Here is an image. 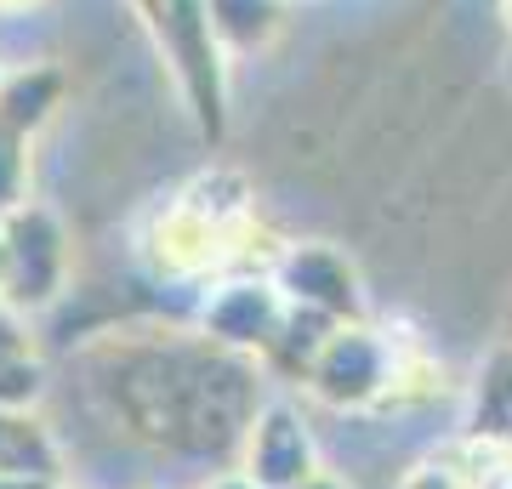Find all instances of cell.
<instances>
[{"label": "cell", "mask_w": 512, "mask_h": 489, "mask_svg": "<svg viewBox=\"0 0 512 489\" xmlns=\"http://www.w3.org/2000/svg\"><path fill=\"white\" fill-rule=\"evenodd\" d=\"M399 347L393 336L370 325H336L325 336V347L308 364V387L313 399H325L330 410H370V404H393L399 387Z\"/></svg>", "instance_id": "1"}, {"label": "cell", "mask_w": 512, "mask_h": 489, "mask_svg": "<svg viewBox=\"0 0 512 489\" xmlns=\"http://www.w3.org/2000/svg\"><path fill=\"white\" fill-rule=\"evenodd\" d=\"M285 308H308L319 319H336V325H353L365 296H359V273L353 262L336 245H291L279 256V273H274Z\"/></svg>", "instance_id": "2"}, {"label": "cell", "mask_w": 512, "mask_h": 489, "mask_svg": "<svg viewBox=\"0 0 512 489\" xmlns=\"http://www.w3.org/2000/svg\"><path fill=\"white\" fill-rule=\"evenodd\" d=\"M63 268H69V245H63V228H57L46 211H18L12 228H6V302L18 308H46L63 285Z\"/></svg>", "instance_id": "3"}, {"label": "cell", "mask_w": 512, "mask_h": 489, "mask_svg": "<svg viewBox=\"0 0 512 489\" xmlns=\"http://www.w3.org/2000/svg\"><path fill=\"white\" fill-rule=\"evenodd\" d=\"M313 472H319V444H313L308 421L291 404L256 410V421L245 427V478L256 489H296Z\"/></svg>", "instance_id": "4"}, {"label": "cell", "mask_w": 512, "mask_h": 489, "mask_svg": "<svg viewBox=\"0 0 512 489\" xmlns=\"http://www.w3.org/2000/svg\"><path fill=\"white\" fill-rule=\"evenodd\" d=\"M285 325V296L274 279H228L205 302V336L217 347H274Z\"/></svg>", "instance_id": "5"}, {"label": "cell", "mask_w": 512, "mask_h": 489, "mask_svg": "<svg viewBox=\"0 0 512 489\" xmlns=\"http://www.w3.org/2000/svg\"><path fill=\"white\" fill-rule=\"evenodd\" d=\"M467 438L512 455V342H501L478 364L473 404H467Z\"/></svg>", "instance_id": "6"}, {"label": "cell", "mask_w": 512, "mask_h": 489, "mask_svg": "<svg viewBox=\"0 0 512 489\" xmlns=\"http://www.w3.org/2000/svg\"><path fill=\"white\" fill-rule=\"evenodd\" d=\"M222 52H262L285 29V0H205Z\"/></svg>", "instance_id": "7"}, {"label": "cell", "mask_w": 512, "mask_h": 489, "mask_svg": "<svg viewBox=\"0 0 512 489\" xmlns=\"http://www.w3.org/2000/svg\"><path fill=\"white\" fill-rule=\"evenodd\" d=\"M490 444H478V438H461L456 450H433L427 461L404 472L399 489H490L484 478V461H490Z\"/></svg>", "instance_id": "8"}, {"label": "cell", "mask_w": 512, "mask_h": 489, "mask_svg": "<svg viewBox=\"0 0 512 489\" xmlns=\"http://www.w3.org/2000/svg\"><path fill=\"white\" fill-rule=\"evenodd\" d=\"M57 91H63V80H57L52 69H29V74H18V80H6V86H0V126L29 137L35 126H46Z\"/></svg>", "instance_id": "9"}, {"label": "cell", "mask_w": 512, "mask_h": 489, "mask_svg": "<svg viewBox=\"0 0 512 489\" xmlns=\"http://www.w3.org/2000/svg\"><path fill=\"white\" fill-rule=\"evenodd\" d=\"M0 472H18V478H52L57 472L52 438L18 410H0Z\"/></svg>", "instance_id": "10"}, {"label": "cell", "mask_w": 512, "mask_h": 489, "mask_svg": "<svg viewBox=\"0 0 512 489\" xmlns=\"http://www.w3.org/2000/svg\"><path fill=\"white\" fill-rule=\"evenodd\" d=\"M23 182H29V154H23V137L0 126V211H12L23 200Z\"/></svg>", "instance_id": "11"}, {"label": "cell", "mask_w": 512, "mask_h": 489, "mask_svg": "<svg viewBox=\"0 0 512 489\" xmlns=\"http://www.w3.org/2000/svg\"><path fill=\"white\" fill-rule=\"evenodd\" d=\"M0 489H52V478H18V472H0Z\"/></svg>", "instance_id": "12"}, {"label": "cell", "mask_w": 512, "mask_h": 489, "mask_svg": "<svg viewBox=\"0 0 512 489\" xmlns=\"http://www.w3.org/2000/svg\"><path fill=\"white\" fill-rule=\"evenodd\" d=\"M205 489H256V484L245 478V472H228V478H211Z\"/></svg>", "instance_id": "13"}, {"label": "cell", "mask_w": 512, "mask_h": 489, "mask_svg": "<svg viewBox=\"0 0 512 489\" xmlns=\"http://www.w3.org/2000/svg\"><path fill=\"white\" fill-rule=\"evenodd\" d=\"M296 489H348V484H336L330 472H313V478H302V484H296Z\"/></svg>", "instance_id": "14"}, {"label": "cell", "mask_w": 512, "mask_h": 489, "mask_svg": "<svg viewBox=\"0 0 512 489\" xmlns=\"http://www.w3.org/2000/svg\"><path fill=\"white\" fill-rule=\"evenodd\" d=\"M0 279H6V234H0Z\"/></svg>", "instance_id": "15"}, {"label": "cell", "mask_w": 512, "mask_h": 489, "mask_svg": "<svg viewBox=\"0 0 512 489\" xmlns=\"http://www.w3.org/2000/svg\"><path fill=\"white\" fill-rule=\"evenodd\" d=\"M501 18H507V29H512V0H501Z\"/></svg>", "instance_id": "16"}, {"label": "cell", "mask_w": 512, "mask_h": 489, "mask_svg": "<svg viewBox=\"0 0 512 489\" xmlns=\"http://www.w3.org/2000/svg\"><path fill=\"white\" fill-rule=\"evenodd\" d=\"M507 342H512V325H507Z\"/></svg>", "instance_id": "17"}]
</instances>
